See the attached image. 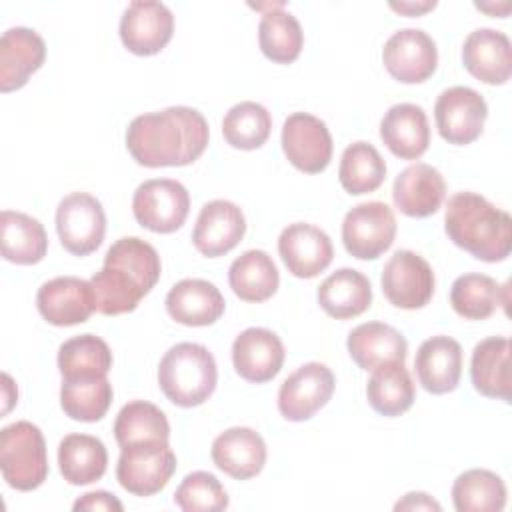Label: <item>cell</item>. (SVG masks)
<instances>
[{
  "mask_svg": "<svg viewBox=\"0 0 512 512\" xmlns=\"http://www.w3.org/2000/svg\"><path fill=\"white\" fill-rule=\"evenodd\" d=\"M208 122L190 106L140 114L126 128V148L146 168L186 166L208 146Z\"/></svg>",
  "mask_w": 512,
  "mask_h": 512,
  "instance_id": "6da1fadb",
  "label": "cell"
},
{
  "mask_svg": "<svg viewBox=\"0 0 512 512\" xmlns=\"http://www.w3.org/2000/svg\"><path fill=\"white\" fill-rule=\"evenodd\" d=\"M160 270V256L152 244L136 236L116 240L104 256L102 270L90 280L96 310L104 316L132 312L156 286Z\"/></svg>",
  "mask_w": 512,
  "mask_h": 512,
  "instance_id": "7a4b0ae2",
  "label": "cell"
},
{
  "mask_svg": "<svg viewBox=\"0 0 512 512\" xmlns=\"http://www.w3.org/2000/svg\"><path fill=\"white\" fill-rule=\"evenodd\" d=\"M448 238L484 262L506 260L512 248L510 214L476 192H456L444 214Z\"/></svg>",
  "mask_w": 512,
  "mask_h": 512,
  "instance_id": "3957f363",
  "label": "cell"
},
{
  "mask_svg": "<svg viewBox=\"0 0 512 512\" xmlns=\"http://www.w3.org/2000/svg\"><path fill=\"white\" fill-rule=\"evenodd\" d=\"M216 382V360L202 344L180 342L172 346L160 360V390L172 404L180 408H194L206 402L212 396Z\"/></svg>",
  "mask_w": 512,
  "mask_h": 512,
  "instance_id": "277c9868",
  "label": "cell"
},
{
  "mask_svg": "<svg viewBox=\"0 0 512 512\" xmlns=\"http://www.w3.org/2000/svg\"><path fill=\"white\" fill-rule=\"evenodd\" d=\"M0 470L14 490L30 492L42 486L48 476V456L36 424L20 420L0 430Z\"/></svg>",
  "mask_w": 512,
  "mask_h": 512,
  "instance_id": "5b68a950",
  "label": "cell"
},
{
  "mask_svg": "<svg viewBox=\"0 0 512 512\" xmlns=\"http://www.w3.org/2000/svg\"><path fill=\"white\" fill-rule=\"evenodd\" d=\"M176 470V454L168 442L144 440L122 446L116 478L120 486L134 496H152L160 492Z\"/></svg>",
  "mask_w": 512,
  "mask_h": 512,
  "instance_id": "8992f818",
  "label": "cell"
},
{
  "mask_svg": "<svg viewBox=\"0 0 512 512\" xmlns=\"http://www.w3.org/2000/svg\"><path fill=\"white\" fill-rule=\"evenodd\" d=\"M190 210L188 190L170 178L142 182L132 198V212L142 228L158 234L176 232Z\"/></svg>",
  "mask_w": 512,
  "mask_h": 512,
  "instance_id": "52a82bcc",
  "label": "cell"
},
{
  "mask_svg": "<svg viewBox=\"0 0 512 512\" xmlns=\"http://www.w3.org/2000/svg\"><path fill=\"white\" fill-rule=\"evenodd\" d=\"M396 236V218L386 202H362L346 212L342 222V242L350 256L376 260Z\"/></svg>",
  "mask_w": 512,
  "mask_h": 512,
  "instance_id": "ba28073f",
  "label": "cell"
},
{
  "mask_svg": "<svg viewBox=\"0 0 512 512\" xmlns=\"http://www.w3.org/2000/svg\"><path fill=\"white\" fill-rule=\"evenodd\" d=\"M56 232L70 254L86 256L94 252L106 232V214L100 200L86 192L64 196L56 208Z\"/></svg>",
  "mask_w": 512,
  "mask_h": 512,
  "instance_id": "9c48e42d",
  "label": "cell"
},
{
  "mask_svg": "<svg viewBox=\"0 0 512 512\" xmlns=\"http://www.w3.org/2000/svg\"><path fill=\"white\" fill-rule=\"evenodd\" d=\"M434 272L430 264L412 250H398L382 270V292L386 300L404 310H416L434 294Z\"/></svg>",
  "mask_w": 512,
  "mask_h": 512,
  "instance_id": "30bf717a",
  "label": "cell"
},
{
  "mask_svg": "<svg viewBox=\"0 0 512 512\" xmlns=\"http://www.w3.org/2000/svg\"><path fill=\"white\" fill-rule=\"evenodd\" d=\"M488 116L486 100L470 86H452L444 90L434 104V118L440 136L448 144L466 146L474 142Z\"/></svg>",
  "mask_w": 512,
  "mask_h": 512,
  "instance_id": "8fae6325",
  "label": "cell"
},
{
  "mask_svg": "<svg viewBox=\"0 0 512 512\" xmlns=\"http://www.w3.org/2000/svg\"><path fill=\"white\" fill-rule=\"evenodd\" d=\"M282 150L294 168L318 174L332 160V136L320 118L308 112H294L282 126Z\"/></svg>",
  "mask_w": 512,
  "mask_h": 512,
  "instance_id": "7c38bea8",
  "label": "cell"
},
{
  "mask_svg": "<svg viewBox=\"0 0 512 512\" xmlns=\"http://www.w3.org/2000/svg\"><path fill=\"white\" fill-rule=\"evenodd\" d=\"M334 374L326 364L308 362L292 372L278 390V410L290 422L312 418L334 392Z\"/></svg>",
  "mask_w": 512,
  "mask_h": 512,
  "instance_id": "4fadbf2b",
  "label": "cell"
},
{
  "mask_svg": "<svg viewBox=\"0 0 512 512\" xmlns=\"http://www.w3.org/2000/svg\"><path fill=\"white\" fill-rule=\"evenodd\" d=\"M382 62L394 80L404 84H418L434 74L438 64V50L434 40L424 30L404 28L386 40Z\"/></svg>",
  "mask_w": 512,
  "mask_h": 512,
  "instance_id": "5bb4252c",
  "label": "cell"
},
{
  "mask_svg": "<svg viewBox=\"0 0 512 512\" xmlns=\"http://www.w3.org/2000/svg\"><path fill=\"white\" fill-rule=\"evenodd\" d=\"M174 16L166 4L134 0L120 18V40L136 56L158 54L172 38Z\"/></svg>",
  "mask_w": 512,
  "mask_h": 512,
  "instance_id": "9a60e30c",
  "label": "cell"
},
{
  "mask_svg": "<svg viewBox=\"0 0 512 512\" xmlns=\"http://www.w3.org/2000/svg\"><path fill=\"white\" fill-rule=\"evenodd\" d=\"M42 318L54 326L82 324L96 310L92 284L76 276H58L44 282L36 294Z\"/></svg>",
  "mask_w": 512,
  "mask_h": 512,
  "instance_id": "2e32d148",
  "label": "cell"
},
{
  "mask_svg": "<svg viewBox=\"0 0 512 512\" xmlns=\"http://www.w3.org/2000/svg\"><path fill=\"white\" fill-rule=\"evenodd\" d=\"M278 252L290 274L296 278H314L332 262L334 248L330 236L318 226L296 222L282 230Z\"/></svg>",
  "mask_w": 512,
  "mask_h": 512,
  "instance_id": "e0dca14e",
  "label": "cell"
},
{
  "mask_svg": "<svg viewBox=\"0 0 512 512\" xmlns=\"http://www.w3.org/2000/svg\"><path fill=\"white\" fill-rule=\"evenodd\" d=\"M246 218L242 210L228 200L206 202L196 218L192 242L206 258L228 254L244 238Z\"/></svg>",
  "mask_w": 512,
  "mask_h": 512,
  "instance_id": "ac0fdd59",
  "label": "cell"
},
{
  "mask_svg": "<svg viewBox=\"0 0 512 512\" xmlns=\"http://www.w3.org/2000/svg\"><path fill=\"white\" fill-rule=\"evenodd\" d=\"M284 344L268 328H246L232 342V364L240 378L252 384L272 380L284 364Z\"/></svg>",
  "mask_w": 512,
  "mask_h": 512,
  "instance_id": "d6986e66",
  "label": "cell"
},
{
  "mask_svg": "<svg viewBox=\"0 0 512 512\" xmlns=\"http://www.w3.org/2000/svg\"><path fill=\"white\" fill-rule=\"evenodd\" d=\"M46 58V44L36 30L16 26L0 38V90L22 88L28 78L40 70Z\"/></svg>",
  "mask_w": 512,
  "mask_h": 512,
  "instance_id": "ffe728a7",
  "label": "cell"
},
{
  "mask_svg": "<svg viewBox=\"0 0 512 512\" xmlns=\"http://www.w3.org/2000/svg\"><path fill=\"white\" fill-rule=\"evenodd\" d=\"M210 454L216 468L234 480L254 478L266 464V444L262 436L246 426H234L218 434Z\"/></svg>",
  "mask_w": 512,
  "mask_h": 512,
  "instance_id": "44dd1931",
  "label": "cell"
},
{
  "mask_svg": "<svg viewBox=\"0 0 512 512\" xmlns=\"http://www.w3.org/2000/svg\"><path fill=\"white\" fill-rule=\"evenodd\" d=\"M446 196V182L442 174L424 162L404 168L392 186V200L396 208L412 218H426L434 214Z\"/></svg>",
  "mask_w": 512,
  "mask_h": 512,
  "instance_id": "7402d4cb",
  "label": "cell"
},
{
  "mask_svg": "<svg viewBox=\"0 0 512 512\" xmlns=\"http://www.w3.org/2000/svg\"><path fill=\"white\" fill-rule=\"evenodd\" d=\"M464 68L484 84H504L512 72V48L504 32L478 28L462 46Z\"/></svg>",
  "mask_w": 512,
  "mask_h": 512,
  "instance_id": "603a6c76",
  "label": "cell"
},
{
  "mask_svg": "<svg viewBox=\"0 0 512 512\" xmlns=\"http://www.w3.org/2000/svg\"><path fill=\"white\" fill-rule=\"evenodd\" d=\"M414 368L418 382L426 392H452L462 374V346L450 336H432L420 344Z\"/></svg>",
  "mask_w": 512,
  "mask_h": 512,
  "instance_id": "cb8c5ba5",
  "label": "cell"
},
{
  "mask_svg": "<svg viewBox=\"0 0 512 512\" xmlns=\"http://www.w3.org/2000/svg\"><path fill=\"white\" fill-rule=\"evenodd\" d=\"M220 290L200 278H184L166 294V310L172 320L184 326H210L224 314Z\"/></svg>",
  "mask_w": 512,
  "mask_h": 512,
  "instance_id": "d4e9b609",
  "label": "cell"
},
{
  "mask_svg": "<svg viewBox=\"0 0 512 512\" xmlns=\"http://www.w3.org/2000/svg\"><path fill=\"white\" fill-rule=\"evenodd\" d=\"M380 138L394 156L402 160L420 158L430 144L426 112L416 104H394L380 122Z\"/></svg>",
  "mask_w": 512,
  "mask_h": 512,
  "instance_id": "484cf974",
  "label": "cell"
},
{
  "mask_svg": "<svg viewBox=\"0 0 512 512\" xmlns=\"http://www.w3.org/2000/svg\"><path fill=\"white\" fill-rule=\"evenodd\" d=\"M348 354L362 370H374L388 362H404L408 354L406 338L384 322H364L346 340Z\"/></svg>",
  "mask_w": 512,
  "mask_h": 512,
  "instance_id": "4316f807",
  "label": "cell"
},
{
  "mask_svg": "<svg viewBox=\"0 0 512 512\" xmlns=\"http://www.w3.org/2000/svg\"><path fill=\"white\" fill-rule=\"evenodd\" d=\"M470 378L482 396L510 402V340L504 336L480 340L472 350Z\"/></svg>",
  "mask_w": 512,
  "mask_h": 512,
  "instance_id": "83f0119b",
  "label": "cell"
},
{
  "mask_svg": "<svg viewBox=\"0 0 512 512\" xmlns=\"http://www.w3.org/2000/svg\"><path fill=\"white\" fill-rule=\"evenodd\" d=\"M316 296L320 308L328 316L348 320L370 308L372 286L362 272L354 268H340L318 286Z\"/></svg>",
  "mask_w": 512,
  "mask_h": 512,
  "instance_id": "f1b7e54d",
  "label": "cell"
},
{
  "mask_svg": "<svg viewBox=\"0 0 512 512\" xmlns=\"http://www.w3.org/2000/svg\"><path fill=\"white\" fill-rule=\"evenodd\" d=\"M60 474L72 486L100 480L106 472L108 452L102 440L90 434H68L58 446Z\"/></svg>",
  "mask_w": 512,
  "mask_h": 512,
  "instance_id": "f546056e",
  "label": "cell"
},
{
  "mask_svg": "<svg viewBox=\"0 0 512 512\" xmlns=\"http://www.w3.org/2000/svg\"><path fill=\"white\" fill-rule=\"evenodd\" d=\"M228 282L240 300L264 302L278 290L280 274L264 250H246L230 264Z\"/></svg>",
  "mask_w": 512,
  "mask_h": 512,
  "instance_id": "4dcf8cb0",
  "label": "cell"
},
{
  "mask_svg": "<svg viewBox=\"0 0 512 512\" xmlns=\"http://www.w3.org/2000/svg\"><path fill=\"white\" fill-rule=\"evenodd\" d=\"M0 234H2V256L14 264H38L48 250V236L44 226L24 214L14 210H4L0 214Z\"/></svg>",
  "mask_w": 512,
  "mask_h": 512,
  "instance_id": "1f68e13d",
  "label": "cell"
},
{
  "mask_svg": "<svg viewBox=\"0 0 512 512\" xmlns=\"http://www.w3.org/2000/svg\"><path fill=\"white\" fill-rule=\"evenodd\" d=\"M450 304L466 320H486L498 306L508 304V286H500L486 274H462L452 282Z\"/></svg>",
  "mask_w": 512,
  "mask_h": 512,
  "instance_id": "d6a6232c",
  "label": "cell"
},
{
  "mask_svg": "<svg viewBox=\"0 0 512 512\" xmlns=\"http://www.w3.org/2000/svg\"><path fill=\"white\" fill-rule=\"evenodd\" d=\"M414 382L404 362H388L372 370L366 384V398L372 410L382 416H400L414 404Z\"/></svg>",
  "mask_w": 512,
  "mask_h": 512,
  "instance_id": "836d02e7",
  "label": "cell"
},
{
  "mask_svg": "<svg viewBox=\"0 0 512 512\" xmlns=\"http://www.w3.org/2000/svg\"><path fill=\"white\" fill-rule=\"evenodd\" d=\"M282 6L284 4L280 2L262 14L258 24V42L268 60L276 64H290L300 56L304 32L300 22Z\"/></svg>",
  "mask_w": 512,
  "mask_h": 512,
  "instance_id": "e575fe53",
  "label": "cell"
},
{
  "mask_svg": "<svg viewBox=\"0 0 512 512\" xmlns=\"http://www.w3.org/2000/svg\"><path fill=\"white\" fill-rule=\"evenodd\" d=\"M112 384L106 376L62 378L60 406L66 416L78 422L100 420L112 404Z\"/></svg>",
  "mask_w": 512,
  "mask_h": 512,
  "instance_id": "d590c367",
  "label": "cell"
},
{
  "mask_svg": "<svg viewBox=\"0 0 512 512\" xmlns=\"http://www.w3.org/2000/svg\"><path fill=\"white\" fill-rule=\"evenodd\" d=\"M452 502L458 512H500L506 506L504 480L484 468L466 470L452 484Z\"/></svg>",
  "mask_w": 512,
  "mask_h": 512,
  "instance_id": "8d00e7d4",
  "label": "cell"
},
{
  "mask_svg": "<svg viewBox=\"0 0 512 512\" xmlns=\"http://www.w3.org/2000/svg\"><path fill=\"white\" fill-rule=\"evenodd\" d=\"M386 178V162L370 142L350 144L340 158L338 180L348 194L374 192Z\"/></svg>",
  "mask_w": 512,
  "mask_h": 512,
  "instance_id": "74e56055",
  "label": "cell"
},
{
  "mask_svg": "<svg viewBox=\"0 0 512 512\" xmlns=\"http://www.w3.org/2000/svg\"><path fill=\"white\" fill-rule=\"evenodd\" d=\"M112 368L108 344L94 334H80L66 340L58 350V370L62 378L106 376Z\"/></svg>",
  "mask_w": 512,
  "mask_h": 512,
  "instance_id": "f35d334b",
  "label": "cell"
},
{
  "mask_svg": "<svg viewBox=\"0 0 512 512\" xmlns=\"http://www.w3.org/2000/svg\"><path fill=\"white\" fill-rule=\"evenodd\" d=\"M114 438L120 448L144 440L168 442L170 424L158 406L146 400H132L120 408L114 420Z\"/></svg>",
  "mask_w": 512,
  "mask_h": 512,
  "instance_id": "ab89813d",
  "label": "cell"
},
{
  "mask_svg": "<svg viewBox=\"0 0 512 512\" xmlns=\"http://www.w3.org/2000/svg\"><path fill=\"white\" fill-rule=\"evenodd\" d=\"M272 130V116L270 112L252 100L234 104L224 120H222V134L224 140L238 150H256L260 148Z\"/></svg>",
  "mask_w": 512,
  "mask_h": 512,
  "instance_id": "60d3db41",
  "label": "cell"
},
{
  "mask_svg": "<svg viewBox=\"0 0 512 512\" xmlns=\"http://www.w3.org/2000/svg\"><path fill=\"white\" fill-rule=\"evenodd\" d=\"M174 502L184 512H220L228 508V494L214 474L198 470L180 482Z\"/></svg>",
  "mask_w": 512,
  "mask_h": 512,
  "instance_id": "b9f144b4",
  "label": "cell"
},
{
  "mask_svg": "<svg viewBox=\"0 0 512 512\" xmlns=\"http://www.w3.org/2000/svg\"><path fill=\"white\" fill-rule=\"evenodd\" d=\"M72 508H74V510H90V512H94V510L122 512V510H124L122 502H120L114 494H110V492H106V490H96V492H86V494H82V496L74 502Z\"/></svg>",
  "mask_w": 512,
  "mask_h": 512,
  "instance_id": "7bdbcfd3",
  "label": "cell"
},
{
  "mask_svg": "<svg viewBox=\"0 0 512 512\" xmlns=\"http://www.w3.org/2000/svg\"><path fill=\"white\" fill-rule=\"evenodd\" d=\"M394 510H436V512H440L442 506L426 492H410L394 504Z\"/></svg>",
  "mask_w": 512,
  "mask_h": 512,
  "instance_id": "ee69618b",
  "label": "cell"
},
{
  "mask_svg": "<svg viewBox=\"0 0 512 512\" xmlns=\"http://www.w3.org/2000/svg\"><path fill=\"white\" fill-rule=\"evenodd\" d=\"M436 6V2L432 0V2H400V4H396V2H392L390 4V8L392 10H396V12H402V14H408V16H418V14H424V12H428V10H432Z\"/></svg>",
  "mask_w": 512,
  "mask_h": 512,
  "instance_id": "f6af8a7d",
  "label": "cell"
}]
</instances>
